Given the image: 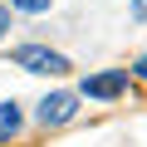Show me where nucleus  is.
Instances as JSON below:
<instances>
[{
  "label": "nucleus",
  "mask_w": 147,
  "mask_h": 147,
  "mask_svg": "<svg viewBox=\"0 0 147 147\" xmlns=\"http://www.w3.org/2000/svg\"><path fill=\"white\" fill-rule=\"evenodd\" d=\"M15 64L30 69V74H69V59L54 54V49H44V44H20L15 49Z\"/></svg>",
  "instance_id": "nucleus-1"
},
{
  "label": "nucleus",
  "mask_w": 147,
  "mask_h": 147,
  "mask_svg": "<svg viewBox=\"0 0 147 147\" xmlns=\"http://www.w3.org/2000/svg\"><path fill=\"white\" fill-rule=\"evenodd\" d=\"M20 123H25V118H20L15 103H0V142H10V137L20 132Z\"/></svg>",
  "instance_id": "nucleus-4"
},
{
  "label": "nucleus",
  "mask_w": 147,
  "mask_h": 147,
  "mask_svg": "<svg viewBox=\"0 0 147 147\" xmlns=\"http://www.w3.org/2000/svg\"><path fill=\"white\" fill-rule=\"evenodd\" d=\"M132 74H137V79H142V84H147V54H142V59H137V64H132Z\"/></svg>",
  "instance_id": "nucleus-7"
},
{
  "label": "nucleus",
  "mask_w": 147,
  "mask_h": 147,
  "mask_svg": "<svg viewBox=\"0 0 147 147\" xmlns=\"http://www.w3.org/2000/svg\"><path fill=\"white\" fill-rule=\"evenodd\" d=\"M5 25H10V10H5V5H0V34H5Z\"/></svg>",
  "instance_id": "nucleus-8"
},
{
  "label": "nucleus",
  "mask_w": 147,
  "mask_h": 147,
  "mask_svg": "<svg viewBox=\"0 0 147 147\" xmlns=\"http://www.w3.org/2000/svg\"><path fill=\"white\" fill-rule=\"evenodd\" d=\"M132 20H147V0H132Z\"/></svg>",
  "instance_id": "nucleus-6"
},
{
  "label": "nucleus",
  "mask_w": 147,
  "mask_h": 147,
  "mask_svg": "<svg viewBox=\"0 0 147 147\" xmlns=\"http://www.w3.org/2000/svg\"><path fill=\"white\" fill-rule=\"evenodd\" d=\"M74 113H79V98H74V93H49V98L39 103V123H44V127H64Z\"/></svg>",
  "instance_id": "nucleus-2"
},
{
  "label": "nucleus",
  "mask_w": 147,
  "mask_h": 147,
  "mask_svg": "<svg viewBox=\"0 0 147 147\" xmlns=\"http://www.w3.org/2000/svg\"><path fill=\"white\" fill-rule=\"evenodd\" d=\"M15 10H25V15H39V10H49V0H10Z\"/></svg>",
  "instance_id": "nucleus-5"
},
{
  "label": "nucleus",
  "mask_w": 147,
  "mask_h": 147,
  "mask_svg": "<svg viewBox=\"0 0 147 147\" xmlns=\"http://www.w3.org/2000/svg\"><path fill=\"white\" fill-rule=\"evenodd\" d=\"M123 88H127V74H123V69H108V74L84 79V93H88V98H118Z\"/></svg>",
  "instance_id": "nucleus-3"
}]
</instances>
